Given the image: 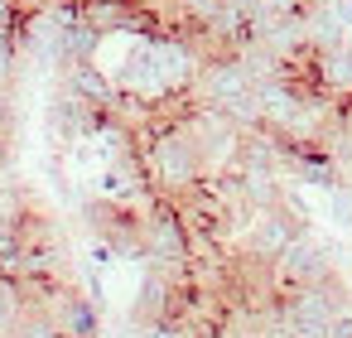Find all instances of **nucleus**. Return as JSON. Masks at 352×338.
<instances>
[{
    "instance_id": "f257e3e1",
    "label": "nucleus",
    "mask_w": 352,
    "mask_h": 338,
    "mask_svg": "<svg viewBox=\"0 0 352 338\" xmlns=\"http://www.w3.org/2000/svg\"><path fill=\"white\" fill-rule=\"evenodd\" d=\"M135 155L145 165L155 198H169V203L193 193L208 179V165H203V155H198V145L179 116H150V126L135 131Z\"/></svg>"
},
{
    "instance_id": "f03ea898",
    "label": "nucleus",
    "mask_w": 352,
    "mask_h": 338,
    "mask_svg": "<svg viewBox=\"0 0 352 338\" xmlns=\"http://www.w3.org/2000/svg\"><path fill=\"white\" fill-rule=\"evenodd\" d=\"M140 246H145V266H160L169 275H179L188 285V261H193V242H188V227L179 218V208L169 198H155L145 203L140 213Z\"/></svg>"
},
{
    "instance_id": "7ed1b4c3",
    "label": "nucleus",
    "mask_w": 352,
    "mask_h": 338,
    "mask_svg": "<svg viewBox=\"0 0 352 338\" xmlns=\"http://www.w3.org/2000/svg\"><path fill=\"white\" fill-rule=\"evenodd\" d=\"M304 222H309V213H304V208L289 198V189H285V198H280L275 208L251 213V222H246V242H241L246 261H251V266H275V256L304 232Z\"/></svg>"
},
{
    "instance_id": "20e7f679",
    "label": "nucleus",
    "mask_w": 352,
    "mask_h": 338,
    "mask_svg": "<svg viewBox=\"0 0 352 338\" xmlns=\"http://www.w3.org/2000/svg\"><path fill=\"white\" fill-rule=\"evenodd\" d=\"M328 275H333V251H328L318 237H309V232H299V237L275 256V266H270L275 295L299 290V285H318V280H328Z\"/></svg>"
},
{
    "instance_id": "39448f33",
    "label": "nucleus",
    "mask_w": 352,
    "mask_h": 338,
    "mask_svg": "<svg viewBox=\"0 0 352 338\" xmlns=\"http://www.w3.org/2000/svg\"><path fill=\"white\" fill-rule=\"evenodd\" d=\"M34 309H44L63 338H97V333H102V304H97L92 295H82V290L63 285V280H58V285H54Z\"/></svg>"
},
{
    "instance_id": "423d86ee",
    "label": "nucleus",
    "mask_w": 352,
    "mask_h": 338,
    "mask_svg": "<svg viewBox=\"0 0 352 338\" xmlns=\"http://www.w3.org/2000/svg\"><path fill=\"white\" fill-rule=\"evenodd\" d=\"M184 280L179 275H169V271H160V266H145V280H140V290H135V309H131V324L140 328V324H155V319H174L179 314V304H184Z\"/></svg>"
},
{
    "instance_id": "0eeeda50",
    "label": "nucleus",
    "mask_w": 352,
    "mask_h": 338,
    "mask_svg": "<svg viewBox=\"0 0 352 338\" xmlns=\"http://www.w3.org/2000/svg\"><path fill=\"white\" fill-rule=\"evenodd\" d=\"M63 87H68L73 97H82L87 107H97V112H111L116 97H121L116 78H111L97 59H87V63H68V68H63Z\"/></svg>"
},
{
    "instance_id": "6e6552de",
    "label": "nucleus",
    "mask_w": 352,
    "mask_h": 338,
    "mask_svg": "<svg viewBox=\"0 0 352 338\" xmlns=\"http://www.w3.org/2000/svg\"><path fill=\"white\" fill-rule=\"evenodd\" d=\"M97 116H102V112H97V107H87L82 97H73L68 87H58V97L49 102V126L58 131V140H73V145L92 136Z\"/></svg>"
},
{
    "instance_id": "1a4fd4ad",
    "label": "nucleus",
    "mask_w": 352,
    "mask_h": 338,
    "mask_svg": "<svg viewBox=\"0 0 352 338\" xmlns=\"http://www.w3.org/2000/svg\"><path fill=\"white\" fill-rule=\"evenodd\" d=\"M25 290L15 275H0V333H15V324L25 319Z\"/></svg>"
},
{
    "instance_id": "9d476101",
    "label": "nucleus",
    "mask_w": 352,
    "mask_h": 338,
    "mask_svg": "<svg viewBox=\"0 0 352 338\" xmlns=\"http://www.w3.org/2000/svg\"><path fill=\"white\" fill-rule=\"evenodd\" d=\"M140 338H198V328L188 319H155V324H140Z\"/></svg>"
},
{
    "instance_id": "9b49d317",
    "label": "nucleus",
    "mask_w": 352,
    "mask_h": 338,
    "mask_svg": "<svg viewBox=\"0 0 352 338\" xmlns=\"http://www.w3.org/2000/svg\"><path fill=\"white\" fill-rule=\"evenodd\" d=\"M328 213H333L338 227H352V193H347V184H338V189L328 193Z\"/></svg>"
},
{
    "instance_id": "f8f14e48",
    "label": "nucleus",
    "mask_w": 352,
    "mask_h": 338,
    "mask_svg": "<svg viewBox=\"0 0 352 338\" xmlns=\"http://www.w3.org/2000/svg\"><path fill=\"white\" fill-rule=\"evenodd\" d=\"M309 6H314V0H261L265 15H304Z\"/></svg>"
},
{
    "instance_id": "ddd939ff",
    "label": "nucleus",
    "mask_w": 352,
    "mask_h": 338,
    "mask_svg": "<svg viewBox=\"0 0 352 338\" xmlns=\"http://www.w3.org/2000/svg\"><path fill=\"white\" fill-rule=\"evenodd\" d=\"M323 338H352V304H347V309L328 324V333H323Z\"/></svg>"
},
{
    "instance_id": "4468645a",
    "label": "nucleus",
    "mask_w": 352,
    "mask_h": 338,
    "mask_svg": "<svg viewBox=\"0 0 352 338\" xmlns=\"http://www.w3.org/2000/svg\"><path fill=\"white\" fill-rule=\"evenodd\" d=\"M0 338H20V333H0Z\"/></svg>"
}]
</instances>
